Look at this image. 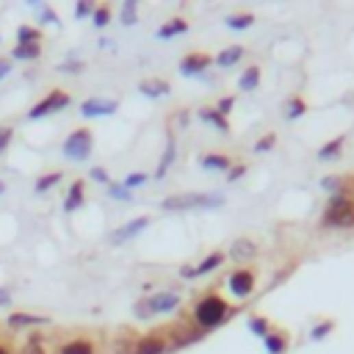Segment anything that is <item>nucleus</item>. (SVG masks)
Listing matches in <instances>:
<instances>
[{
  "label": "nucleus",
  "mask_w": 354,
  "mask_h": 354,
  "mask_svg": "<svg viewBox=\"0 0 354 354\" xmlns=\"http://www.w3.org/2000/svg\"><path fill=\"white\" fill-rule=\"evenodd\" d=\"M230 318V305L219 294H207L194 307V321L199 329H216Z\"/></svg>",
  "instance_id": "obj_1"
},
{
  "label": "nucleus",
  "mask_w": 354,
  "mask_h": 354,
  "mask_svg": "<svg viewBox=\"0 0 354 354\" xmlns=\"http://www.w3.org/2000/svg\"><path fill=\"white\" fill-rule=\"evenodd\" d=\"M321 227L327 230H346L354 227V197L343 194H332L324 214H321Z\"/></svg>",
  "instance_id": "obj_2"
},
{
  "label": "nucleus",
  "mask_w": 354,
  "mask_h": 354,
  "mask_svg": "<svg viewBox=\"0 0 354 354\" xmlns=\"http://www.w3.org/2000/svg\"><path fill=\"white\" fill-rule=\"evenodd\" d=\"M222 205H225L222 194H205V191L172 194L161 202L164 210H210V207H222Z\"/></svg>",
  "instance_id": "obj_3"
},
{
  "label": "nucleus",
  "mask_w": 354,
  "mask_h": 354,
  "mask_svg": "<svg viewBox=\"0 0 354 354\" xmlns=\"http://www.w3.org/2000/svg\"><path fill=\"white\" fill-rule=\"evenodd\" d=\"M180 294L177 291H158V294H150L144 299H138L133 305V313L138 318H153V316H166V313H175L180 307Z\"/></svg>",
  "instance_id": "obj_4"
},
{
  "label": "nucleus",
  "mask_w": 354,
  "mask_h": 354,
  "mask_svg": "<svg viewBox=\"0 0 354 354\" xmlns=\"http://www.w3.org/2000/svg\"><path fill=\"white\" fill-rule=\"evenodd\" d=\"M61 153H64L66 161H86V158H92V153H94V136H92V130L89 127L73 130V133L64 138Z\"/></svg>",
  "instance_id": "obj_5"
},
{
  "label": "nucleus",
  "mask_w": 354,
  "mask_h": 354,
  "mask_svg": "<svg viewBox=\"0 0 354 354\" xmlns=\"http://www.w3.org/2000/svg\"><path fill=\"white\" fill-rule=\"evenodd\" d=\"M69 103H73V97H69L64 89H53V92H47L39 103H34L31 108H28V114H25V119H31V122H36V119H45V116H50V114H58V111H64Z\"/></svg>",
  "instance_id": "obj_6"
},
{
  "label": "nucleus",
  "mask_w": 354,
  "mask_h": 354,
  "mask_svg": "<svg viewBox=\"0 0 354 354\" xmlns=\"http://www.w3.org/2000/svg\"><path fill=\"white\" fill-rule=\"evenodd\" d=\"M227 288L236 299H249L255 291V271L252 268H236L227 277Z\"/></svg>",
  "instance_id": "obj_7"
},
{
  "label": "nucleus",
  "mask_w": 354,
  "mask_h": 354,
  "mask_svg": "<svg viewBox=\"0 0 354 354\" xmlns=\"http://www.w3.org/2000/svg\"><path fill=\"white\" fill-rule=\"evenodd\" d=\"M119 111V100L116 97H89L81 103V116L86 119H97V116H114Z\"/></svg>",
  "instance_id": "obj_8"
},
{
  "label": "nucleus",
  "mask_w": 354,
  "mask_h": 354,
  "mask_svg": "<svg viewBox=\"0 0 354 354\" xmlns=\"http://www.w3.org/2000/svg\"><path fill=\"white\" fill-rule=\"evenodd\" d=\"M210 64H214V55L194 50V53H188V55L180 58V75L183 78H199L205 69H210Z\"/></svg>",
  "instance_id": "obj_9"
},
{
  "label": "nucleus",
  "mask_w": 354,
  "mask_h": 354,
  "mask_svg": "<svg viewBox=\"0 0 354 354\" xmlns=\"http://www.w3.org/2000/svg\"><path fill=\"white\" fill-rule=\"evenodd\" d=\"M153 222H150V216H136L133 222H127V225H122V227H116L114 233H111V241L119 246L122 241H130V238H136V236H141L147 227H150Z\"/></svg>",
  "instance_id": "obj_10"
},
{
  "label": "nucleus",
  "mask_w": 354,
  "mask_h": 354,
  "mask_svg": "<svg viewBox=\"0 0 354 354\" xmlns=\"http://www.w3.org/2000/svg\"><path fill=\"white\" fill-rule=\"evenodd\" d=\"M166 351H169V340L161 332L138 338V343L133 346V354H166Z\"/></svg>",
  "instance_id": "obj_11"
},
{
  "label": "nucleus",
  "mask_w": 354,
  "mask_h": 354,
  "mask_svg": "<svg viewBox=\"0 0 354 354\" xmlns=\"http://www.w3.org/2000/svg\"><path fill=\"white\" fill-rule=\"evenodd\" d=\"M263 346L268 354H288L291 349V335L286 329H271L266 338H263Z\"/></svg>",
  "instance_id": "obj_12"
},
{
  "label": "nucleus",
  "mask_w": 354,
  "mask_h": 354,
  "mask_svg": "<svg viewBox=\"0 0 354 354\" xmlns=\"http://www.w3.org/2000/svg\"><path fill=\"white\" fill-rule=\"evenodd\" d=\"M84 199H86V180H73L64 199V214H75L78 207H84Z\"/></svg>",
  "instance_id": "obj_13"
},
{
  "label": "nucleus",
  "mask_w": 354,
  "mask_h": 354,
  "mask_svg": "<svg viewBox=\"0 0 354 354\" xmlns=\"http://www.w3.org/2000/svg\"><path fill=\"white\" fill-rule=\"evenodd\" d=\"M199 166L207 172H230L233 158L225 153H205V155H199Z\"/></svg>",
  "instance_id": "obj_14"
},
{
  "label": "nucleus",
  "mask_w": 354,
  "mask_h": 354,
  "mask_svg": "<svg viewBox=\"0 0 354 354\" xmlns=\"http://www.w3.org/2000/svg\"><path fill=\"white\" fill-rule=\"evenodd\" d=\"M138 92L144 94V97H150V100H158V97L169 94V92H172V86H169L164 78H147V81H141V84H138Z\"/></svg>",
  "instance_id": "obj_15"
},
{
  "label": "nucleus",
  "mask_w": 354,
  "mask_h": 354,
  "mask_svg": "<svg viewBox=\"0 0 354 354\" xmlns=\"http://www.w3.org/2000/svg\"><path fill=\"white\" fill-rule=\"evenodd\" d=\"M175 158H177V141H175V136H169L166 138V147H164V155L158 161V169H155V180H164L166 177V172L175 164Z\"/></svg>",
  "instance_id": "obj_16"
},
{
  "label": "nucleus",
  "mask_w": 354,
  "mask_h": 354,
  "mask_svg": "<svg viewBox=\"0 0 354 354\" xmlns=\"http://www.w3.org/2000/svg\"><path fill=\"white\" fill-rule=\"evenodd\" d=\"M197 116H199L202 122H207V125H214L219 133H230V122H227V116H222L214 105H202V108L197 111Z\"/></svg>",
  "instance_id": "obj_17"
},
{
  "label": "nucleus",
  "mask_w": 354,
  "mask_h": 354,
  "mask_svg": "<svg viewBox=\"0 0 354 354\" xmlns=\"http://www.w3.org/2000/svg\"><path fill=\"white\" fill-rule=\"evenodd\" d=\"M244 55H246V50H244L241 45H230V47H225V50L214 58V64H216V66H222V69H233Z\"/></svg>",
  "instance_id": "obj_18"
},
{
  "label": "nucleus",
  "mask_w": 354,
  "mask_h": 354,
  "mask_svg": "<svg viewBox=\"0 0 354 354\" xmlns=\"http://www.w3.org/2000/svg\"><path fill=\"white\" fill-rule=\"evenodd\" d=\"M183 34H188V23H186L183 17H172V20H166V23L155 31L158 39H175V36H183Z\"/></svg>",
  "instance_id": "obj_19"
},
{
  "label": "nucleus",
  "mask_w": 354,
  "mask_h": 354,
  "mask_svg": "<svg viewBox=\"0 0 354 354\" xmlns=\"http://www.w3.org/2000/svg\"><path fill=\"white\" fill-rule=\"evenodd\" d=\"M343 144H346V136H335L332 141H327V144H321V147H318L316 158H318V161H335V158H340Z\"/></svg>",
  "instance_id": "obj_20"
},
{
  "label": "nucleus",
  "mask_w": 354,
  "mask_h": 354,
  "mask_svg": "<svg viewBox=\"0 0 354 354\" xmlns=\"http://www.w3.org/2000/svg\"><path fill=\"white\" fill-rule=\"evenodd\" d=\"M260 78H263L260 66H257V64H252V66H246L244 73L238 75V89H241V92H255V89L260 86Z\"/></svg>",
  "instance_id": "obj_21"
},
{
  "label": "nucleus",
  "mask_w": 354,
  "mask_h": 354,
  "mask_svg": "<svg viewBox=\"0 0 354 354\" xmlns=\"http://www.w3.org/2000/svg\"><path fill=\"white\" fill-rule=\"evenodd\" d=\"M257 255V244L252 238H238L233 246H230V257L233 260H252Z\"/></svg>",
  "instance_id": "obj_22"
},
{
  "label": "nucleus",
  "mask_w": 354,
  "mask_h": 354,
  "mask_svg": "<svg viewBox=\"0 0 354 354\" xmlns=\"http://www.w3.org/2000/svg\"><path fill=\"white\" fill-rule=\"evenodd\" d=\"M9 327H39V324H50L47 316H34V313H9Z\"/></svg>",
  "instance_id": "obj_23"
},
{
  "label": "nucleus",
  "mask_w": 354,
  "mask_h": 354,
  "mask_svg": "<svg viewBox=\"0 0 354 354\" xmlns=\"http://www.w3.org/2000/svg\"><path fill=\"white\" fill-rule=\"evenodd\" d=\"M42 55V45H14L12 58L14 61H36Z\"/></svg>",
  "instance_id": "obj_24"
},
{
  "label": "nucleus",
  "mask_w": 354,
  "mask_h": 354,
  "mask_svg": "<svg viewBox=\"0 0 354 354\" xmlns=\"http://www.w3.org/2000/svg\"><path fill=\"white\" fill-rule=\"evenodd\" d=\"M222 263H225V255H222V252H210L199 266H194V274H197V277H205V274H210V271H216Z\"/></svg>",
  "instance_id": "obj_25"
},
{
  "label": "nucleus",
  "mask_w": 354,
  "mask_h": 354,
  "mask_svg": "<svg viewBox=\"0 0 354 354\" xmlns=\"http://www.w3.org/2000/svg\"><path fill=\"white\" fill-rule=\"evenodd\" d=\"M58 354H94V346L84 338H75V340H69L58 349Z\"/></svg>",
  "instance_id": "obj_26"
},
{
  "label": "nucleus",
  "mask_w": 354,
  "mask_h": 354,
  "mask_svg": "<svg viewBox=\"0 0 354 354\" xmlns=\"http://www.w3.org/2000/svg\"><path fill=\"white\" fill-rule=\"evenodd\" d=\"M225 25H227L230 31H246L249 25H255V14H252V12H241V14H230V17L225 20Z\"/></svg>",
  "instance_id": "obj_27"
},
{
  "label": "nucleus",
  "mask_w": 354,
  "mask_h": 354,
  "mask_svg": "<svg viewBox=\"0 0 354 354\" xmlns=\"http://www.w3.org/2000/svg\"><path fill=\"white\" fill-rule=\"evenodd\" d=\"M61 180H64V172H47V175H42V177L34 183V191H36V194H47V191L55 188Z\"/></svg>",
  "instance_id": "obj_28"
},
{
  "label": "nucleus",
  "mask_w": 354,
  "mask_h": 354,
  "mask_svg": "<svg viewBox=\"0 0 354 354\" xmlns=\"http://www.w3.org/2000/svg\"><path fill=\"white\" fill-rule=\"evenodd\" d=\"M17 45H42V28L36 25H23L17 31Z\"/></svg>",
  "instance_id": "obj_29"
},
{
  "label": "nucleus",
  "mask_w": 354,
  "mask_h": 354,
  "mask_svg": "<svg viewBox=\"0 0 354 354\" xmlns=\"http://www.w3.org/2000/svg\"><path fill=\"white\" fill-rule=\"evenodd\" d=\"M307 114V103L299 97V94H294L288 103H286V116L291 119V122H296V119H302Z\"/></svg>",
  "instance_id": "obj_30"
},
{
  "label": "nucleus",
  "mask_w": 354,
  "mask_h": 354,
  "mask_svg": "<svg viewBox=\"0 0 354 354\" xmlns=\"http://www.w3.org/2000/svg\"><path fill=\"white\" fill-rule=\"evenodd\" d=\"M246 327H249V332H252V335H257L260 340L271 332V321H268V318H263V316H249V318H246Z\"/></svg>",
  "instance_id": "obj_31"
},
{
  "label": "nucleus",
  "mask_w": 354,
  "mask_h": 354,
  "mask_svg": "<svg viewBox=\"0 0 354 354\" xmlns=\"http://www.w3.org/2000/svg\"><path fill=\"white\" fill-rule=\"evenodd\" d=\"M138 23V3L136 0H127V3H122V25L133 28Z\"/></svg>",
  "instance_id": "obj_32"
},
{
  "label": "nucleus",
  "mask_w": 354,
  "mask_h": 354,
  "mask_svg": "<svg viewBox=\"0 0 354 354\" xmlns=\"http://www.w3.org/2000/svg\"><path fill=\"white\" fill-rule=\"evenodd\" d=\"M34 9H36V14H39V20H36V28L39 25H47V23H58V17H55V12L50 9V6H45V3H31ZM61 25V23H58Z\"/></svg>",
  "instance_id": "obj_33"
},
{
  "label": "nucleus",
  "mask_w": 354,
  "mask_h": 354,
  "mask_svg": "<svg viewBox=\"0 0 354 354\" xmlns=\"http://www.w3.org/2000/svg\"><path fill=\"white\" fill-rule=\"evenodd\" d=\"M84 66H86L84 61H78V58H69V61H61L55 69H58L61 75H81V73H84Z\"/></svg>",
  "instance_id": "obj_34"
},
{
  "label": "nucleus",
  "mask_w": 354,
  "mask_h": 354,
  "mask_svg": "<svg viewBox=\"0 0 354 354\" xmlns=\"http://www.w3.org/2000/svg\"><path fill=\"white\" fill-rule=\"evenodd\" d=\"M147 180H150V175H147V172H130V175L122 180V186H125L127 191H133V188H141Z\"/></svg>",
  "instance_id": "obj_35"
},
{
  "label": "nucleus",
  "mask_w": 354,
  "mask_h": 354,
  "mask_svg": "<svg viewBox=\"0 0 354 354\" xmlns=\"http://www.w3.org/2000/svg\"><path fill=\"white\" fill-rule=\"evenodd\" d=\"M321 188H324V191H329V197H332V194H343V191H346V183H343V177L329 175V177H324V180H321Z\"/></svg>",
  "instance_id": "obj_36"
},
{
  "label": "nucleus",
  "mask_w": 354,
  "mask_h": 354,
  "mask_svg": "<svg viewBox=\"0 0 354 354\" xmlns=\"http://www.w3.org/2000/svg\"><path fill=\"white\" fill-rule=\"evenodd\" d=\"M92 23H94V28H105L111 23V9L108 6H97L94 14H92Z\"/></svg>",
  "instance_id": "obj_37"
},
{
  "label": "nucleus",
  "mask_w": 354,
  "mask_h": 354,
  "mask_svg": "<svg viewBox=\"0 0 354 354\" xmlns=\"http://www.w3.org/2000/svg\"><path fill=\"white\" fill-rule=\"evenodd\" d=\"M108 194H111L114 199H119V202H130V199H133V191H127L122 183H111V186H108Z\"/></svg>",
  "instance_id": "obj_38"
},
{
  "label": "nucleus",
  "mask_w": 354,
  "mask_h": 354,
  "mask_svg": "<svg viewBox=\"0 0 354 354\" xmlns=\"http://www.w3.org/2000/svg\"><path fill=\"white\" fill-rule=\"evenodd\" d=\"M332 329H335V321H329V318H327V321H321V324H316V327H313L310 338H313V340H324Z\"/></svg>",
  "instance_id": "obj_39"
},
{
  "label": "nucleus",
  "mask_w": 354,
  "mask_h": 354,
  "mask_svg": "<svg viewBox=\"0 0 354 354\" xmlns=\"http://www.w3.org/2000/svg\"><path fill=\"white\" fill-rule=\"evenodd\" d=\"M277 144V133H266L260 141H255V153H268Z\"/></svg>",
  "instance_id": "obj_40"
},
{
  "label": "nucleus",
  "mask_w": 354,
  "mask_h": 354,
  "mask_svg": "<svg viewBox=\"0 0 354 354\" xmlns=\"http://www.w3.org/2000/svg\"><path fill=\"white\" fill-rule=\"evenodd\" d=\"M89 177H92L94 183H100V186H111V183H114L105 166H92V172H89Z\"/></svg>",
  "instance_id": "obj_41"
},
{
  "label": "nucleus",
  "mask_w": 354,
  "mask_h": 354,
  "mask_svg": "<svg viewBox=\"0 0 354 354\" xmlns=\"http://www.w3.org/2000/svg\"><path fill=\"white\" fill-rule=\"evenodd\" d=\"M97 9V3H92V0H81V3H75V17L84 20V17H92Z\"/></svg>",
  "instance_id": "obj_42"
},
{
  "label": "nucleus",
  "mask_w": 354,
  "mask_h": 354,
  "mask_svg": "<svg viewBox=\"0 0 354 354\" xmlns=\"http://www.w3.org/2000/svg\"><path fill=\"white\" fill-rule=\"evenodd\" d=\"M12 141H14V130L12 127H0V155L12 147Z\"/></svg>",
  "instance_id": "obj_43"
},
{
  "label": "nucleus",
  "mask_w": 354,
  "mask_h": 354,
  "mask_svg": "<svg viewBox=\"0 0 354 354\" xmlns=\"http://www.w3.org/2000/svg\"><path fill=\"white\" fill-rule=\"evenodd\" d=\"M233 105H236V94H227V97H222L214 108L222 114V116H230V111H233Z\"/></svg>",
  "instance_id": "obj_44"
},
{
  "label": "nucleus",
  "mask_w": 354,
  "mask_h": 354,
  "mask_svg": "<svg viewBox=\"0 0 354 354\" xmlns=\"http://www.w3.org/2000/svg\"><path fill=\"white\" fill-rule=\"evenodd\" d=\"M246 175V166L244 164H238V166H230V172H227V180L230 183H236V180H241Z\"/></svg>",
  "instance_id": "obj_45"
},
{
  "label": "nucleus",
  "mask_w": 354,
  "mask_h": 354,
  "mask_svg": "<svg viewBox=\"0 0 354 354\" xmlns=\"http://www.w3.org/2000/svg\"><path fill=\"white\" fill-rule=\"evenodd\" d=\"M12 296H14L12 288H0V307H9L12 305Z\"/></svg>",
  "instance_id": "obj_46"
},
{
  "label": "nucleus",
  "mask_w": 354,
  "mask_h": 354,
  "mask_svg": "<svg viewBox=\"0 0 354 354\" xmlns=\"http://www.w3.org/2000/svg\"><path fill=\"white\" fill-rule=\"evenodd\" d=\"M9 73H12V61H9V58H3V61H0V81H3Z\"/></svg>",
  "instance_id": "obj_47"
},
{
  "label": "nucleus",
  "mask_w": 354,
  "mask_h": 354,
  "mask_svg": "<svg viewBox=\"0 0 354 354\" xmlns=\"http://www.w3.org/2000/svg\"><path fill=\"white\" fill-rule=\"evenodd\" d=\"M180 277H183V279H194V277H197V274H194V266H183V268H180Z\"/></svg>",
  "instance_id": "obj_48"
},
{
  "label": "nucleus",
  "mask_w": 354,
  "mask_h": 354,
  "mask_svg": "<svg viewBox=\"0 0 354 354\" xmlns=\"http://www.w3.org/2000/svg\"><path fill=\"white\" fill-rule=\"evenodd\" d=\"M0 354H9V351H6V349H3V346H0Z\"/></svg>",
  "instance_id": "obj_49"
}]
</instances>
